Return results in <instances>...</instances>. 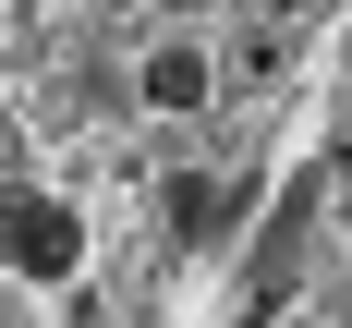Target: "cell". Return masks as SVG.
Returning a JSON list of instances; mask_svg holds the SVG:
<instances>
[{"label":"cell","mask_w":352,"mask_h":328,"mask_svg":"<svg viewBox=\"0 0 352 328\" xmlns=\"http://www.w3.org/2000/svg\"><path fill=\"white\" fill-rule=\"evenodd\" d=\"M73 267H85V219H73L61 195H36V182H0V280L61 292Z\"/></svg>","instance_id":"6da1fadb"},{"label":"cell","mask_w":352,"mask_h":328,"mask_svg":"<svg viewBox=\"0 0 352 328\" xmlns=\"http://www.w3.org/2000/svg\"><path fill=\"white\" fill-rule=\"evenodd\" d=\"M134 98L158 109V122L207 109V98H219V61H207V36H158V49H146V73H134Z\"/></svg>","instance_id":"7a4b0ae2"},{"label":"cell","mask_w":352,"mask_h":328,"mask_svg":"<svg viewBox=\"0 0 352 328\" xmlns=\"http://www.w3.org/2000/svg\"><path fill=\"white\" fill-rule=\"evenodd\" d=\"M243 207H255V182H243V171H170V195H158V219H170L182 243H219Z\"/></svg>","instance_id":"3957f363"},{"label":"cell","mask_w":352,"mask_h":328,"mask_svg":"<svg viewBox=\"0 0 352 328\" xmlns=\"http://www.w3.org/2000/svg\"><path fill=\"white\" fill-rule=\"evenodd\" d=\"M328 219H340V231H352V158H340V182H328Z\"/></svg>","instance_id":"277c9868"},{"label":"cell","mask_w":352,"mask_h":328,"mask_svg":"<svg viewBox=\"0 0 352 328\" xmlns=\"http://www.w3.org/2000/svg\"><path fill=\"white\" fill-rule=\"evenodd\" d=\"M0 328H12V280H0Z\"/></svg>","instance_id":"5b68a950"}]
</instances>
